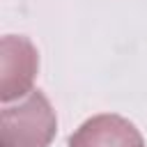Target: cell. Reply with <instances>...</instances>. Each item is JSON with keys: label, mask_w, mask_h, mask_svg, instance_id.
Segmentation results:
<instances>
[{"label": "cell", "mask_w": 147, "mask_h": 147, "mask_svg": "<svg viewBox=\"0 0 147 147\" xmlns=\"http://www.w3.org/2000/svg\"><path fill=\"white\" fill-rule=\"evenodd\" d=\"M57 131V117L44 92L32 90L0 115V147H48Z\"/></svg>", "instance_id": "cell-1"}, {"label": "cell", "mask_w": 147, "mask_h": 147, "mask_svg": "<svg viewBox=\"0 0 147 147\" xmlns=\"http://www.w3.org/2000/svg\"><path fill=\"white\" fill-rule=\"evenodd\" d=\"M0 51H2L0 99L2 103H9L11 99H18L32 92V83L39 69V55L28 37H16V34L2 37Z\"/></svg>", "instance_id": "cell-2"}, {"label": "cell", "mask_w": 147, "mask_h": 147, "mask_svg": "<svg viewBox=\"0 0 147 147\" xmlns=\"http://www.w3.org/2000/svg\"><path fill=\"white\" fill-rule=\"evenodd\" d=\"M69 147H145L140 131L119 115H94L69 138Z\"/></svg>", "instance_id": "cell-3"}]
</instances>
